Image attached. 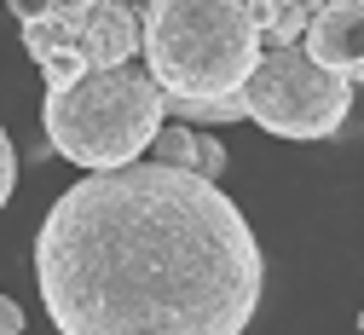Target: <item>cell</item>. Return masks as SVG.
Returning <instances> with one entry per match:
<instances>
[{
  "instance_id": "8",
  "label": "cell",
  "mask_w": 364,
  "mask_h": 335,
  "mask_svg": "<svg viewBox=\"0 0 364 335\" xmlns=\"http://www.w3.org/2000/svg\"><path fill=\"white\" fill-rule=\"evenodd\" d=\"M12 185H18V151H12V133L0 127V208L12 203Z\"/></svg>"
},
{
  "instance_id": "6",
  "label": "cell",
  "mask_w": 364,
  "mask_h": 335,
  "mask_svg": "<svg viewBox=\"0 0 364 335\" xmlns=\"http://www.w3.org/2000/svg\"><path fill=\"white\" fill-rule=\"evenodd\" d=\"M306 58L324 64L330 75H341L347 87L364 81V0H336V6H318L312 29H306Z\"/></svg>"
},
{
  "instance_id": "3",
  "label": "cell",
  "mask_w": 364,
  "mask_h": 335,
  "mask_svg": "<svg viewBox=\"0 0 364 335\" xmlns=\"http://www.w3.org/2000/svg\"><path fill=\"white\" fill-rule=\"evenodd\" d=\"M168 99L145 70H93L64 92H47L41 127L53 151L87 174H122L145 162V151L162 139Z\"/></svg>"
},
{
  "instance_id": "5",
  "label": "cell",
  "mask_w": 364,
  "mask_h": 335,
  "mask_svg": "<svg viewBox=\"0 0 364 335\" xmlns=\"http://www.w3.org/2000/svg\"><path fill=\"white\" fill-rule=\"evenodd\" d=\"M18 23H35L58 46L81 58V70H127L139 53V12L116 6V0H70V6H12Z\"/></svg>"
},
{
  "instance_id": "4",
  "label": "cell",
  "mask_w": 364,
  "mask_h": 335,
  "mask_svg": "<svg viewBox=\"0 0 364 335\" xmlns=\"http://www.w3.org/2000/svg\"><path fill=\"white\" fill-rule=\"evenodd\" d=\"M243 110L272 139L312 145V139H336V127L353 110V87L341 75H330L324 64H312L306 46H289V53L260 58V70L243 87Z\"/></svg>"
},
{
  "instance_id": "2",
  "label": "cell",
  "mask_w": 364,
  "mask_h": 335,
  "mask_svg": "<svg viewBox=\"0 0 364 335\" xmlns=\"http://www.w3.org/2000/svg\"><path fill=\"white\" fill-rule=\"evenodd\" d=\"M145 75L168 105H232L260 70L266 46L255 6L237 0H151L139 12Z\"/></svg>"
},
{
  "instance_id": "1",
  "label": "cell",
  "mask_w": 364,
  "mask_h": 335,
  "mask_svg": "<svg viewBox=\"0 0 364 335\" xmlns=\"http://www.w3.org/2000/svg\"><path fill=\"white\" fill-rule=\"evenodd\" d=\"M35 283L58 335H243L266 260L214 179L133 162L47 208Z\"/></svg>"
},
{
  "instance_id": "10",
  "label": "cell",
  "mask_w": 364,
  "mask_h": 335,
  "mask_svg": "<svg viewBox=\"0 0 364 335\" xmlns=\"http://www.w3.org/2000/svg\"><path fill=\"white\" fill-rule=\"evenodd\" d=\"M358 329H364V312H358Z\"/></svg>"
},
{
  "instance_id": "9",
  "label": "cell",
  "mask_w": 364,
  "mask_h": 335,
  "mask_svg": "<svg viewBox=\"0 0 364 335\" xmlns=\"http://www.w3.org/2000/svg\"><path fill=\"white\" fill-rule=\"evenodd\" d=\"M0 335H23V307L0 295Z\"/></svg>"
},
{
  "instance_id": "7",
  "label": "cell",
  "mask_w": 364,
  "mask_h": 335,
  "mask_svg": "<svg viewBox=\"0 0 364 335\" xmlns=\"http://www.w3.org/2000/svg\"><path fill=\"white\" fill-rule=\"evenodd\" d=\"M151 162L162 168H186V174H203V179H220L225 174V145L197 127H162V139L151 145Z\"/></svg>"
}]
</instances>
